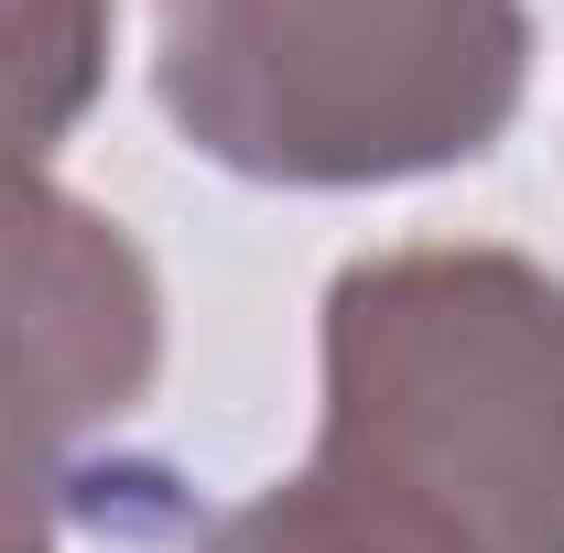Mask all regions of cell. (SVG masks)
Listing matches in <instances>:
<instances>
[{
	"instance_id": "cell-1",
	"label": "cell",
	"mask_w": 564,
	"mask_h": 553,
	"mask_svg": "<svg viewBox=\"0 0 564 553\" xmlns=\"http://www.w3.org/2000/svg\"><path fill=\"white\" fill-rule=\"evenodd\" d=\"M315 467L423 510L456 553H564V272L402 239L326 282Z\"/></svg>"
},
{
	"instance_id": "cell-2",
	"label": "cell",
	"mask_w": 564,
	"mask_h": 553,
	"mask_svg": "<svg viewBox=\"0 0 564 553\" xmlns=\"http://www.w3.org/2000/svg\"><path fill=\"white\" fill-rule=\"evenodd\" d=\"M521 87V0H152V98L239 185L358 196L489 163Z\"/></svg>"
},
{
	"instance_id": "cell-3",
	"label": "cell",
	"mask_w": 564,
	"mask_h": 553,
	"mask_svg": "<svg viewBox=\"0 0 564 553\" xmlns=\"http://www.w3.org/2000/svg\"><path fill=\"white\" fill-rule=\"evenodd\" d=\"M120 55V0H0V174H44L98 109Z\"/></svg>"
},
{
	"instance_id": "cell-4",
	"label": "cell",
	"mask_w": 564,
	"mask_h": 553,
	"mask_svg": "<svg viewBox=\"0 0 564 553\" xmlns=\"http://www.w3.org/2000/svg\"><path fill=\"white\" fill-rule=\"evenodd\" d=\"M185 553H456V543L423 510H402V499H380V488H358V478L304 456L293 478L250 488L239 510H217Z\"/></svg>"
}]
</instances>
